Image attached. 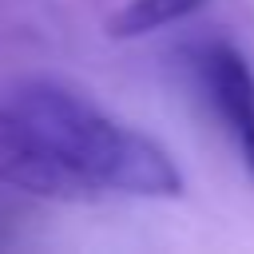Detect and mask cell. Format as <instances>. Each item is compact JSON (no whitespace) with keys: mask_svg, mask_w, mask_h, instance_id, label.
I'll list each match as a JSON object with an SVG mask.
<instances>
[{"mask_svg":"<svg viewBox=\"0 0 254 254\" xmlns=\"http://www.w3.org/2000/svg\"><path fill=\"white\" fill-rule=\"evenodd\" d=\"M8 111L83 183L95 190L143 194V198H179L183 171L175 159L143 131L119 123L91 99L48 79H24L0 95Z\"/></svg>","mask_w":254,"mask_h":254,"instance_id":"1","label":"cell"},{"mask_svg":"<svg viewBox=\"0 0 254 254\" xmlns=\"http://www.w3.org/2000/svg\"><path fill=\"white\" fill-rule=\"evenodd\" d=\"M198 79L242 167L254 179V71L246 56L230 44H206L198 52Z\"/></svg>","mask_w":254,"mask_h":254,"instance_id":"2","label":"cell"},{"mask_svg":"<svg viewBox=\"0 0 254 254\" xmlns=\"http://www.w3.org/2000/svg\"><path fill=\"white\" fill-rule=\"evenodd\" d=\"M0 183L40 198H87L95 187L83 183L71 167H64L16 111L0 103Z\"/></svg>","mask_w":254,"mask_h":254,"instance_id":"3","label":"cell"},{"mask_svg":"<svg viewBox=\"0 0 254 254\" xmlns=\"http://www.w3.org/2000/svg\"><path fill=\"white\" fill-rule=\"evenodd\" d=\"M198 8H202V0H127L119 12L107 16V36L111 40H135V36L159 32L175 20H187Z\"/></svg>","mask_w":254,"mask_h":254,"instance_id":"4","label":"cell"}]
</instances>
